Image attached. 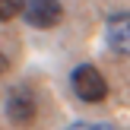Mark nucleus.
Segmentation results:
<instances>
[{"mask_svg": "<svg viewBox=\"0 0 130 130\" xmlns=\"http://www.w3.org/2000/svg\"><path fill=\"white\" fill-rule=\"evenodd\" d=\"M19 13L35 29H54L60 22V16H63V6H60V0H22Z\"/></svg>", "mask_w": 130, "mask_h": 130, "instance_id": "nucleus-2", "label": "nucleus"}, {"mask_svg": "<svg viewBox=\"0 0 130 130\" xmlns=\"http://www.w3.org/2000/svg\"><path fill=\"white\" fill-rule=\"evenodd\" d=\"M70 86H73V92L79 95L83 102H105V95H108L105 76H102L92 63H79V67L73 70V76H70Z\"/></svg>", "mask_w": 130, "mask_h": 130, "instance_id": "nucleus-1", "label": "nucleus"}, {"mask_svg": "<svg viewBox=\"0 0 130 130\" xmlns=\"http://www.w3.org/2000/svg\"><path fill=\"white\" fill-rule=\"evenodd\" d=\"M6 67H10V60H6V57L0 54V73H6Z\"/></svg>", "mask_w": 130, "mask_h": 130, "instance_id": "nucleus-7", "label": "nucleus"}, {"mask_svg": "<svg viewBox=\"0 0 130 130\" xmlns=\"http://www.w3.org/2000/svg\"><path fill=\"white\" fill-rule=\"evenodd\" d=\"M22 10V0H0V22H10Z\"/></svg>", "mask_w": 130, "mask_h": 130, "instance_id": "nucleus-5", "label": "nucleus"}, {"mask_svg": "<svg viewBox=\"0 0 130 130\" xmlns=\"http://www.w3.org/2000/svg\"><path fill=\"white\" fill-rule=\"evenodd\" d=\"M3 111H6V121H10V124L29 127L32 121H35V114H38V102H35V95H32L29 89H13V92L6 95Z\"/></svg>", "mask_w": 130, "mask_h": 130, "instance_id": "nucleus-3", "label": "nucleus"}, {"mask_svg": "<svg viewBox=\"0 0 130 130\" xmlns=\"http://www.w3.org/2000/svg\"><path fill=\"white\" fill-rule=\"evenodd\" d=\"M63 130H114L111 124H89V121H76V124L63 127Z\"/></svg>", "mask_w": 130, "mask_h": 130, "instance_id": "nucleus-6", "label": "nucleus"}, {"mask_svg": "<svg viewBox=\"0 0 130 130\" xmlns=\"http://www.w3.org/2000/svg\"><path fill=\"white\" fill-rule=\"evenodd\" d=\"M105 38H108V48L111 51L130 57V13H114V16L108 19Z\"/></svg>", "mask_w": 130, "mask_h": 130, "instance_id": "nucleus-4", "label": "nucleus"}]
</instances>
